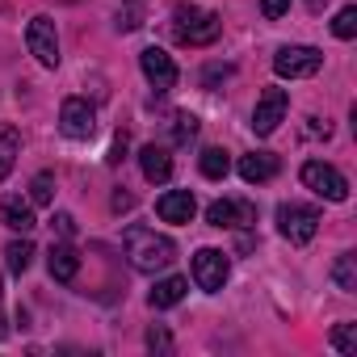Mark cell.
<instances>
[{
  "label": "cell",
  "mask_w": 357,
  "mask_h": 357,
  "mask_svg": "<svg viewBox=\"0 0 357 357\" xmlns=\"http://www.w3.org/2000/svg\"><path fill=\"white\" fill-rule=\"evenodd\" d=\"M303 5H307V13H324V5H328V0H303Z\"/></svg>",
  "instance_id": "cell-32"
},
{
  "label": "cell",
  "mask_w": 357,
  "mask_h": 357,
  "mask_svg": "<svg viewBox=\"0 0 357 357\" xmlns=\"http://www.w3.org/2000/svg\"><path fill=\"white\" fill-rule=\"evenodd\" d=\"M332 34H336V38H344V43L357 34V9H353V5H344V9L336 13V22H332Z\"/></svg>",
  "instance_id": "cell-23"
},
{
  "label": "cell",
  "mask_w": 357,
  "mask_h": 357,
  "mask_svg": "<svg viewBox=\"0 0 357 357\" xmlns=\"http://www.w3.org/2000/svg\"><path fill=\"white\" fill-rule=\"evenodd\" d=\"M122 155H126V135H118V139H114V151H109V164H122Z\"/></svg>",
  "instance_id": "cell-30"
},
{
  "label": "cell",
  "mask_w": 357,
  "mask_h": 357,
  "mask_svg": "<svg viewBox=\"0 0 357 357\" xmlns=\"http://www.w3.org/2000/svg\"><path fill=\"white\" fill-rule=\"evenodd\" d=\"M319 68H324V51H315V47H282V51L273 55V72H278L282 80L315 76Z\"/></svg>",
  "instance_id": "cell-6"
},
{
  "label": "cell",
  "mask_w": 357,
  "mask_h": 357,
  "mask_svg": "<svg viewBox=\"0 0 357 357\" xmlns=\"http://www.w3.org/2000/svg\"><path fill=\"white\" fill-rule=\"evenodd\" d=\"M206 223L211 227H252L257 223V206L244 198H219L206 206Z\"/></svg>",
  "instance_id": "cell-10"
},
{
  "label": "cell",
  "mask_w": 357,
  "mask_h": 357,
  "mask_svg": "<svg viewBox=\"0 0 357 357\" xmlns=\"http://www.w3.org/2000/svg\"><path fill=\"white\" fill-rule=\"evenodd\" d=\"M227 273H231L227 252H219V248H198V252H194V282H198L206 294H219V290L227 286Z\"/></svg>",
  "instance_id": "cell-7"
},
{
  "label": "cell",
  "mask_w": 357,
  "mask_h": 357,
  "mask_svg": "<svg viewBox=\"0 0 357 357\" xmlns=\"http://www.w3.org/2000/svg\"><path fill=\"white\" fill-rule=\"evenodd\" d=\"M185 290H190V282H185V278H164V282H155V286H151L147 303H151L155 311H168V307H176V303L185 298Z\"/></svg>",
  "instance_id": "cell-16"
},
{
  "label": "cell",
  "mask_w": 357,
  "mask_h": 357,
  "mask_svg": "<svg viewBox=\"0 0 357 357\" xmlns=\"http://www.w3.org/2000/svg\"><path fill=\"white\" fill-rule=\"evenodd\" d=\"M5 261H9V273H17V278H22V273L30 269V261H34V244H30L26 236H22V240H13V244L5 248Z\"/></svg>",
  "instance_id": "cell-20"
},
{
  "label": "cell",
  "mask_w": 357,
  "mask_h": 357,
  "mask_svg": "<svg viewBox=\"0 0 357 357\" xmlns=\"http://www.w3.org/2000/svg\"><path fill=\"white\" fill-rule=\"evenodd\" d=\"M143 26V5H139V0H126V9H118V30H139Z\"/></svg>",
  "instance_id": "cell-26"
},
{
  "label": "cell",
  "mask_w": 357,
  "mask_h": 357,
  "mask_svg": "<svg viewBox=\"0 0 357 357\" xmlns=\"http://www.w3.org/2000/svg\"><path fill=\"white\" fill-rule=\"evenodd\" d=\"M198 135V118L194 114H176L172 118V143H190Z\"/></svg>",
  "instance_id": "cell-25"
},
{
  "label": "cell",
  "mask_w": 357,
  "mask_h": 357,
  "mask_svg": "<svg viewBox=\"0 0 357 357\" xmlns=\"http://www.w3.org/2000/svg\"><path fill=\"white\" fill-rule=\"evenodd\" d=\"M47 269H51L55 282H76V273H80V257H76V248H72V244H51V252H47Z\"/></svg>",
  "instance_id": "cell-15"
},
{
  "label": "cell",
  "mask_w": 357,
  "mask_h": 357,
  "mask_svg": "<svg viewBox=\"0 0 357 357\" xmlns=\"http://www.w3.org/2000/svg\"><path fill=\"white\" fill-rule=\"evenodd\" d=\"M147 349H151V353H172V336H168L164 324H151V328H147Z\"/></svg>",
  "instance_id": "cell-27"
},
{
  "label": "cell",
  "mask_w": 357,
  "mask_h": 357,
  "mask_svg": "<svg viewBox=\"0 0 357 357\" xmlns=\"http://www.w3.org/2000/svg\"><path fill=\"white\" fill-rule=\"evenodd\" d=\"M286 109H290V93H286V89H265V93L257 97V109H252V130H257L261 139L273 135L278 122L286 118Z\"/></svg>",
  "instance_id": "cell-8"
},
{
  "label": "cell",
  "mask_w": 357,
  "mask_h": 357,
  "mask_svg": "<svg viewBox=\"0 0 357 357\" xmlns=\"http://www.w3.org/2000/svg\"><path fill=\"white\" fill-rule=\"evenodd\" d=\"M240 176L248 185H261V181H273L278 176V155L273 151H248L240 160Z\"/></svg>",
  "instance_id": "cell-13"
},
{
  "label": "cell",
  "mask_w": 357,
  "mask_h": 357,
  "mask_svg": "<svg viewBox=\"0 0 357 357\" xmlns=\"http://www.w3.org/2000/svg\"><path fill=\"white\" fill-rule=\"evenodd\" d=\"M0 219H5V227H13V231H22V236L34 231V211H30V202H22V198H5V202H0Z\"/></svg>",
  "instance_id": "cell-17"
},
{
  "label": "cell",
  "mask_w": 357,
  "mask_h": 357,
  "mask_svg": "<svg viewBox=\"0 0 357 357\" xmlns=\"http://www.w3.org/2000/svg\"><path fill=\"white\" fill-rule=\"evenodd\" d=\"M194 211H198V202H194L190 190H168V194H160V202H155V215H160L164 223H190Z\"/></svg>",
  "instance_id": "cell-12"
},
{
  "label": "cell",
  "mask_w": 357,
  "mask_h": 357,
  "mask_svg": "<svg viewBox=\"0 0 357 357\" xmlns=\"http://www.w3.org/2000/svg\"><path fill=\"white\" fill-rule=\"evenodd\" d=\"M332 344H336V353H357V324H336Z\"/></svg>",
  "instance_id": "cell-24"
},
{
  "label": "cell",
  "mask_w": 357,
  "mask_h": 357,
  "mask_svg": "<svg viewBox=\"0 0 357 357\" xmlns=\"http://www.w3.org/2000/svg\"><path fill=\"white\" fill-rule=\"evenodd\" d=\"M139 168H143V176H147L151 185L168 181V176H172V155H168V147H155V143H147V147L139 151Z\"/></svg>",
  "instance_id": "cell-14"
},
{
  "label": "cell",
  "mask_w": 357,
  "mask_h": 357,
  "mask_svg": "<svg viewBox=\"0 0 357 357\" xmlns=\"http://www.w3.org/2000/svg\"><path fill=\"white\" fill-rule=\"evenodd\" d=\"M26 47H30V55L43 63V68H59V34H55V22L51 17H30V26H26Z\"/></svg>",
  "instance_id": "cell-5"
},
{
  "label": "cell",
  "mask_w": 357,
  "mask_h": 357,
  "mask_svg": "<svg viewBox=\"0 0 357 357\" xmlns=\"http://www.w3.org/2000/svg\"><path fill=\"white\" fill-rule=\"evenodd\" d=\"M278 231H282L290 244H311L315 231H319V211H315V206L286 202V206H278Z\"/></svg>",
  "instance_id": "cell-3"
},
{
  "label": "cell",
  "mask_w": 357,
  "mask_h": 357,
  "mask_svg": "<svg viewBox=\"0 0 357 357\" xmlns=\"http://www.w3.org/2000/svg\"><path fill=\"white\" fill-rule=\"evenodd\" d=\"M298 176H303V185H307L311 194H319V198H328V202H344V198H349V181H344L332 164H324V160H307Z\"/></svg>",
  "instance_id": "cell-4"
},
{
  "label": "cell",
  "mask_w": 357,
  "mask_h": 357,
  "mask_svg": "<svg viewBox=\"0 0 357 357\" xmlns=\"http://www.w3.org/2000/svg\"><path fill=\"white\" fill-rule=\"evenodd\" d=\"M59 130H63L68 139H93V130H97V109H93L84 97H68V101L59 105Z\"/></svg>",
  "instance_id": "cell-9"
},
{
  "label": "cell",
  "mask_w": 357,
  "mask_h": 357,
  "mask_svg": "<svg viewBox=\"0 0 357 357\" xmlns=\"http://www.w3.org/2000/svg\"><path fill=\"white\" fill-rule=\"evenodd\" d=\"M198 164H202V176H211V181H223V176L231 172V160H227L223 147H206Z\"/></svg>",
  "instance_id": "cell-19"
},
{
  "label": "cell",
  "mask_w": 357,
  "mask_h": 357,
  "mask_svg": "<svg viewBox=\"0 0 357 357\" xmlns=\"http://www.w3.org/2000/svg\"><path fill=\"white\" fill-rule=\"evenodd\" d=\"M30 202L34 206H51L55 202V176L51 172H38L34 181H30Z\"/></svg>",
  "instance_id": "cell-22"
},
{
  "label": "cell",
  "mask_w": 357,
  "mask_h": 357,
  "mask_svg": "<svg viewBox=\"0 0 357 357\" xmlns=\"http://www.w3.org/2000/svg\"><path fill=\"white\" fill-rule=\"evenodd\" d=\"M51 227H55V231H59L63 240H68V236L76 231V223H72V215H55V219H51Z\"/></svg>",
  "instance_id": "cell-29"
},
{
  "label": "cell",
  "mask_w": 357,
  "mask_h": 357,
  "mask_svg": "<svg viewBox=\"0 0 357 357\" xmlns=\"http://www.w3.org/2000/svg\"><path fill=\"white\" fill-rule=\"evenodd\" d=\"M9 336V324H5V311H0V340H5Z\"/></svg>",
  "instance_id": "cell-33"
},
{
  "label": "cell",
  "mask_w": 357,
  "mask_h": 357,
  "mask_svg": "<svg viewBox=\"0 0 357 357\" xmlns=\"http://www.w3.org/2000/svg\"><path fill=\"white\" fill-rule=\"evenodd\" d=\"M139 68H143V76H147V84H151L155 93L176 89V63H172V55H168V51L147 47V51L139 55Z\"/></svg>",
  "instance_id": "cell-11"
},
{
  "label": "cell",
  "mask_w": 357,
  "mask_h": 357,
  "mask_svg": "<svg viewBox=\"0 0 357 357\" xmlns=\"http://www.w3.org/2000/svg\"><path fill=\"white\" fill-rule=\"evenodd\" d=\"M122 248H126V261H130L139 273H160V269H168L172 257H176V244H172L168 236L143 227V223H130V227L122 231Z\"/></svg>",
  "instance_id": "cell-1"
},
{
  "label": "cell",
  "mask_w": 357,
  "mask_h": 357,
  "mask_svg": "<svg viewBox=\"0 0 357 357\" xmlns=\"http://www.w3.org/2000/svg\"><path fill=\"white\" fill-rule=\"evenodd\" d=\"M17 155H22V135H17L9 122H0V181H5V176L13 172Z\"/></svg>",
  "instance_id": "cell-18"
},
{
  "label": "cell",
  "mask_w": 357,
  "mask_h": 357,
  "mask_svg": "<svg viewBox=\"0 0 357 357\" xmlns=\"http://www.w3.org/2000/svg\"><path fill=\"white\" fill-rule=\"evenodd\" d=\"M261 13H265L269 22H278V17L290 13V0H261Z\"/></svg>",
  "instance_id": "cell-28"
},
{
  "label": "cell",
  "mask_w": 357,
  "mask_h": 357,
  "mask_svg": "<svg viewBox=\"0 0 357 357\" xmlns=\"http://www.w3.org/2000/svg\"><path fill=\"white\" fill-rule=\"evenodd\" d=\"M219 17L211 9H198V5H181L172 13V38L181 47H211L219 38Z\"/></svg>",
  "instance_id": "cell-2"
},
{
  "label": "cell",
  "mask_w": 357,
  "mask_h": 357,
  "mask_svg": "<svg viewBox=\"0 0 357 357\" xmlns=\"http://www.w3.org/2000/svg\"><path fill=\"white\" fill-rule=\"evenodd\" d=\"M130 206H135V198H130V194H122V190H118V194H114V211H130Z\"/></svg>",
  "instance_id": "cell-31"
},
{
  "label": "cell",
  "mask_w": 357,
  "mask_h": 357,
  "mask_svg": "<svg viewBox=\"0 0 357 357\" xmlns=\"http://www.w3.org/2000/svg\"><path fill=\"white\" fill-rule=\"evenodd\" d=\"M332 278H336V286H340L344 294H353V290H357V257L344 252V257L332 265Z\"/></svg>",
  "instance_id": "cell-21"
}]
</instances>
